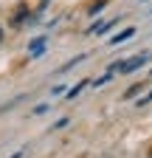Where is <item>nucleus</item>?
<instances>
[{
    "mask_svg": "<svg viewBox=\"0 0 152 158\" xmlns=\"http://www.w3.org/2000/svg\"><path fill=\"white\" fill-rule=\"evenodd\" d=\"M149 51H144V54H135V56H132V59H124V62H116V65H110L107 71H113V73H116V71H121V73H132V71H138L141 65H146L149 62Z\"/></svg>",
    "mask_w": 152,
    "mask_h": 158,
    "instance_id": "f257e3e1",
    "label": "nucleus"
},
{
    "mask_svg": "<svg viewBox=\"0 0 152 158\" xmlns=\"http://www.w3.org/2000/svg\"><path fill=\"white\" fill-rule=\"evenodd\" d=\"M130 37H135V28H124L116 37H110V45H118V43H124V40H130Z\"/></svg>",
    "mask_w": 152,
    "mask_h": 158,
    "instance_id": "f03ea898",
    "label": "nucleus"
},
{
    "mask_svg": "<svg viewBox=\"0 0 152 158\" xmlns=\"http://www.w3.org/2000/svg\"><path fill=\"white\" fill-rule=\"evenodd\" d=\"M23 20H28V9H26V6H20V9H17V14H14V20H11V23H14V26H20Z\"/></svg>",
    "mask_w": 152,
    "mask_h": 158,
    "instance_id": "7ed1b4c3",
    "label": "nucleus"
},
{
    "mask_svg": "<svg viewBox=\"0 0 152 158\" xmlns=\"http://www.w3.org/2000/svg\"><path fill=\"white\" fill-rule=\"evenodd\" d=\"M42 48H45V37H37L34 43H31V54H40Z\"/></svg>",
    "mask_w": 152,
    "mask_h": 158,
    "instance_id": "20e7f679",
    "label": "nucleus"
},
{
    "mask_svg": "<svg viewBox=\"0 0 152 158\" xmlns=\"http://www.w3.org/2000/svg\"><path fill=\"white\" fill-rule=\"evenodd\" d=\"M104 6H107V0H96V3L90 6V14H99V11L104 9Z\"/></svg>",
    "mask_w": 152,
    "mask_h": 158,
    "instance_id": "39448f33",
    "label": "nucleus"
},
{
    "mask_svg": "<svg viewBox=\"0 0 152 158\" xmlns=\"http://www.w3.org/2000/svg\"><path fill=\"white\" fill-rule=\"evenodd\" d=\"M85 85H87V79H85V82H79V85H76V88H73V90H70V93H68V96H70V99H73V96H76V93H79V90H82V88H85Z\"/></svg>",
    "mask_w": 152,
    "mask_h": 158,
    "instance_id": "423d86ee",
    "label": "nucleus"
},
{
    "mask_svg": "<svg viewBox=\"0 0 152 158\" xmlns=\"http://www.w3.org/2000/svg\"><path fill=\"white\" fill-rule=\"evenodd\" d=\"M138 90H141V85H132V88H130V90H127V93H124V96H127V99H132V96H135V93H138Z\"/></svg>",
    "mask_w": 152,
    "mask_h": 158,
    "instance_id": "0eeeda50",
    "label": "nucleus"
},
{
    "mask_svg": "<svg viewBox=\"0 0 152 158\" xmlns=\"http://www.w3.org/2000/svg\"><path fill=\"white\" fill-rule=\"evenodd\" d=\"M146 102H152V90H149V93H146V96L141 99V102H138V105H146Z\"/></svg>",
    "mask_w": 152,
    "mask_h": 158,
    "instance_id": "6e6552de",
    "label": "nucleus"
},
{
    "mask_svg": "<svg viewBox=\"0 0 152 158\" xmlns=\"http://www.w3.org/2000/svg\"><path fill=\"white\" fill-rule=\"evenodd\" d=\"M0 40H3V28H0Z\"/></svg>",
    "mask_w": 152,
    "mask_h": 158,
    "instance_id": "1a4fd4ad",
    "label": "nucleus"
},
{
    "mask_svg": "<svg viewBox=\"0 0 152 158\" xmlns=\"http://www.w3.org/2000/svg\"><path fill=\"white\" fill-rule=\"evenodd\" d=\"M42 3H48V0H42Z\"/></svg>",
    "mask_w": 152,
    "mask_h": 158,
    "instance_id": "9d476101",
    "label": "nucleus"
}]
</instances>
